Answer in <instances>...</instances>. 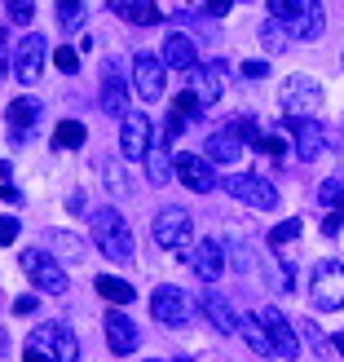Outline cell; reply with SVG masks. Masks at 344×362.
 Masks as SVG:
<instances>
[{
    "label": "cell",
    "instance_id": "74e56055",
    "mask_svg": "<svg viewBox=\"0 0 344 362\" xmlns=\"http://www.w3.org/2000/svg\"><path fill=\"white\" fill-rule=\"evenodd\" d=\"M18 239V216H0V247H9Z\"/></svg>",
    "mask_w": 344,
    "mask_h": 362
},
{
    "label": "cell",
    "instance_id": "60d3db41",
    "mask_svg": "<svg viewBox=\"0 0 344 362\" xmlns=\"http://www.w3.org/2000/svg\"><path fill=\"white\" fill-rule=\"evenodd\" d=\"M102 173H106V177H111V181H106V186H111V190L119 194V190H124V181H119V173H115V164H102Z\"/></svg>",
    "mask_w": 344,
    "mask_h": 362
},
{
    "label": "cell",
    "instance_id": "7bdbcfd3",
    "mask_svg": "<svg viewBox=\"0 0 344 362\" xmlns=\"http://www.w3.org/2000/svg\"><path fill=\"white\" fill-rule=\"evenodd\" d=\"M0 199H5V204H23V194H18L13 186H0Z\"/></svg>",
    "mask_w": 344,
    "mask_h": 362
},
{
    "label": "cell",
    "instance_id": "7402d4cb",
    "mask_svg": "<svg viewBox=\"0 0 344 362\" xmlns=\"http://www.w3.org/2000/svg\"><path fill=\"white\" fill-rule=\"evenodd\" d=\"M35 119H40V102H35V98H18V102H9V111H5V124H9V133H13V141H23V137H31V129H35Z\"/></svg>",
    "mask_w": 344,
    "mask_h": 362
},
{
    "label": "cell",
    "instance_id": "4316f807",
    "mask_svg": "<svg viewBox=\"0 0 344 362\" xmlns=\"http://www.w3.org/2000/svg\"><path fill=\"white\" fill-rule=\"evenodd\" d=\"M239 332L247 336L251 354H261V358H274V354H278V349H274V340H269V332H265V322H261V314L243 318V327H239Z\"/></svg>",
    "mask_w": 344,
    "mask_h": 362
},
{
    "label": "cell",
    "instance_id": "4dcf8cb0",
    "mask_svg": "<svg viewBox=\"0 0 344 362\" xmlns=\"http://www.w3.org/2000/svg\"><path fill=\"white\" fill-rule=\"evenodd\" d=\"M300 336H304V340H309V345H314V354H318V358H327V354L336 349V345H327V336H322V332L314 327L309 318H300Z\"/></svg>",
    "mask_w": 344,
    "mask_h": 362
},
{
    "label": "cell",
    "instance_id": "ffe728a7",
    "mask_svg": "<svg viewBox=\"0 0 344 362\" xmlns=\"http://www.w3.org/2000/svg\"><path fill=\"white\" fill-rule=\"evenodd\" d=\"M111 5L115 18H124V23H133V27H155L159 18H164V9L155 5V0H106Z\"/></svg>",
    "mask_w": 344,
    "mask_h": 362
},
{
    "label": "cell",
    "instance_id": "ee69618b",
    "mask_svg": "<svg viewBox=\"0 0 344 362\" xmlns=\"http://www.w3.org/2000/svg\"><path fill=\"white\" fill-rule=\"evenodd\" d=\"M336 354H340V358H344V332H340V336H336Z\"/></svg>",
    "mask_w": 344,
    "mask_h": 362
},
{
    "label": "cell",
    "instance_id": "8fae6325",
    "mask_svg": "<svg viewBox=\"0 0 344 362\" xmlns=\"http://www.w3.org/2000/svg\"><path fill=\"white\" fill-rule=\"evenodd\" d=\"M283 129L292 133V146L300 155V164H314V159L322 155V146H327V133L318 129V119H304V115H287Z\"/></svg>",
    "mask_w": 344,
    "mask_h": 362
},
{
    "label": "cell",
    "instance_id": "836d02e7",
    "mask_svg": "<svg viewBox=\"0 0 344 362\" xmlns=\"http://www.w3.org/2000/svg\"><path fill=\"white\" fill-rule=\"evenodd\" d=\"M84 18V0H58V23L62 27H80Z\"/></svg>",
    "mask_w": 344,
    "mask_h": 362
},
{
    "label": "cell",
    "instance_id": "30bf717a",
    "mask_svg": "<svg viewBox=\"0 0 344 362\" xmlns=\"http://www.w3.org/2000/svg\"><path fill=\"white\" fill-rule=\"evenodd\" d=\"M45 58H49V45H45V35H23V40H18V49H13V76L23 80V84H35L45 76Z\"/></svg>",
    "mask_w": 344,
    "mask_h": 362
},
{
    "label": "cell",
    "instance_id": "603a6c76",
    "mask_svg": "<svg viewBox=\"0 0 344 362\" xmlns=\"http://www.w3.org/2000/svg\"><path fill=\"white\" fill-rule=\"evenodd\" d=\"M208 159H212V164H225V168H234V164L243 159V137L234 133V129L212 133V137H208Z\"/></svg>",
    "mask_w": 344,
    "mask_h": 362
},
{
    "label": "cell",
    "instance_id": "3957f363",
    "mask_svg": "<svg viewBox=\"0 0 344 362\" xmlns=\"http://www.w3.org/2000/svg\"><path fill=\"white\" fill-rule=\"evenodd\" d=\"M278 102L287 115H304V119H318L322 111V84L314 76H304V71H296V76H287L283 88H278Z\"/></svg>",
    "mask_w": 344,
    "mask_h": 362
},
{
    "label": "cell",
    "instance_id": "ac0fdd59",
    "mask_svg": "<svg viewBox=\"0 0 344 362\" xmlns=\"http://www.w3.org/2000/svg\"><path fill=\"white\" fill-rule=\"evenodd\" d=\"M102 111L111 119L129 115V93H124V76H119V62H106L102 66Z\"/></svg>",
    "mask_w": 344,
    "mask_h": 362
},
{
    "label": "cell",
    "instance_id": "2e32d148",
    "mask_svg": "<svg viewBox=\"0 0 344 362\" xmlns=\"http://www.w3.org/2000/svg\"><path fill=\"white\" fill-rule=\"evenodd\" d=\"M221 84H225V62L190 66V93L198 98V106H216V102H221Z\"/></svg>",
    "mask_w": 344,
    "mask_h": 362
},
{
    "label": "cell",
    "instance_id": "52a82bcc",
    "mask_svg": "<svg viewBox=\"0 0 344 362\" xmlns=\"http://www.w3.org/2000/svg\"><path fill=\"white\" fill-rule=\"evenodd\" d=\"M155 146V124L146 111H129L119 119V155L124 159H146V151Z\"/></svg>",
    "mask_w": 344,
    "mask_h": 362
},
{
    "label": "cell",
    "instance_id": "b9f144b4",
    "mask_svg": "<svg viewBox=\"0 0 344 362\" xmlns=\"http://www.w3.org/2000/svg\"><path fill=\"white\" fill-rule=\"evenodd\" d=\"M35 310V296H18L13 300V314H31Z\"/></svg>",
    "mask_w": 344,
    "mask_h": 362
},
{
    "label": "cell",
    "instance_id": "9c48e42d",
    "mask_svg": "<svg viewBox=\"0 0 344 362\" xmlns=\"http://www.w3.org/2000/svg\"><path fill=\"white\" fill-rule=\"evenodd\" d=\"M309 300L318 305V310H340V305H344V265L340 261H322L314 269Z\"/></svg>",
    "mask_w": 344,
    "mask_h": 362
},
{
    "label": "cell",
    "instance_id": "8d00e7d4",
    "mask_svg": "<svg viewBox=\"0 0 344 362\" xmlns=\"http://www.w3.org/2000/svg\"><path fill=\"white\" fill-rule=\"evenodd\" d=\"M177 111H181V115H186V119H198V115H203V106H198V98H194V93H190V88H186V93H181V98H177Z\"/></svg>",
    "mask_w": 344,
    "mask_h": 362
},
{
    "label": "cell",
    "instance_id": "d6a6232c",
    "mask_svg": "<svg viewBox=\"0 0 344 362\" xmlns=\"http://www.w3.org/2000/svg\"><path fill=\"white\" fill-rule=\"evenodd\" d=\"M300 234V216H292V221H283V226H274L269 230V247H283V243H292Z\"/></svg>",
    "mask_w": 344,
    "mask_h": 362
},
{
    "label": "cell",
    "instance_id": "8992f818",
    "mask_svg": "<svg viewBox=\"0 0 344 362\" xmlns=\"http://www.w3.org/2000/svg\"><path fill=\"white\" fill-rule=\"evenodd\" d=\"M221 186H225V194L243 199V204L261 208V212H274V208H278V190L269 186L265 177H256V173H230Z\"/></svg>",
    "mask_w": 344,
    "mask_h": 362
},
{
    "label": "cell",
    "instance_id": "5b68a950",
    "mask_svg": "<svg viewBox=\"0 0 344 362\" xmlns=\"http://www.w3.org/2000/svg\"><path fill=\"white\" fill-rule=\"evenodd\" d=\"M150 314H155V322H164V327L181 332V327H190V318H194V300L186 296V287L159 283L155 296H150Z\"/></svg>",
    "mask_w": 344,
    "mask_h": 362
},
{
    "label": "cell",
    "instance_id": "e0dca14e",
    "mask_svg": "<svg viewBox=\"0 0 344 362\" xmlns=\"http://www.w3.org/2000/svg\"><path fill=\"white\" fill-rule=\"evenodd\" d=\"M287 35H296V40H318L322 35V5L318 0H296L292 5V18H287Z\"/></svg>",
    "mask_w": 344,
    "mask_h": 362
},
{
    "label": "cell",
    "instance_id": "f1b7e54d",
    "mask_svg": "<svg viewBox=\"0 0 344 362\" xmlns=\"http://www.w3.org/2000/svg\"><path fill=\"white\" fill-rule=\"evenodd\" d=\"M93 287H97V292L111 300V305H133V296H137V292H133V283H124V279H115V274H102Z\"/></svg>",
    "mask_w": 344,
    "mask_h": 362
},
{
    "label": "cell",
    "instance_id": "d6986e66",
    "mask_svg": "<svg viewBox=\"0 0 344 362\" xmlns=\"http://www.w3.org/2000/svg\"><path fill=\"white\" fill-rule=\"evenodd\" d=\"M190 265H194V274L203 279V283H216L225 274V247L216 243V239H198L194 252H190Z\"/></svg>",
    "mask_w": 344,
    "mask_h": 362
},
{
    "label": "cell",
    "instance_id": "277c9868",
    "mask_svg": "<svg viewBox=\"0 0 344 362\" xmlns=\"http://www.w3.org/2000/svg\"><path fill=\"white\" fill-rule=\"evenodd\" d=\"M23 269H27V279H31V287H40L45 296H62L66 292V269L58 265V257H53L49 247H27L23 252Z\"/></svg>",
    "mask_w": 344,
    "mask_h": 362
},
{
    "label": "cell",
    "instance_id": "6da1fadb",
    "mask_svg": "<svg viewBox=\"0 0 344 362\" xmlns=\"http://www.w3.org/2000/svg\"><path fill=\"white\" fill-rule=\"evenodd\" d=\"M80 358V340L66 322H40L23 345V362H76Z\"/></svg>",
    "mask_w": 344,
    "mask_h": 362
},
{
    "label": "cell",
    "instance_id": "ba28073f",
    "mask_svg": "<svg viewBox=\"0 0 344 362\" xmlns=\"http://www.w3.org/2000/svg\"><path fill=\"white\" fill-rule=\"evenodd\" d=\"M155 243L159 247H168V252H181V247H190L194 239V226H190V212L186 208H164V212H155Z\"/></svg>",
    "mask_w": 344,
    "mask_h": 362
},
{
    "label": "cell",
    "instance_id": "d4e9b609",
    "mask_svg": "<svg viewBox=\"0 0 344 362\" xmlns=\"http://www.w3.org/2000/svg\"><path fill=\"white\" fill-rule=\"evenodd\" d=\"M40 247H53V257H58V261H84L88 257V243L76 239V234H66V230H45Z\"/></svg>",
    "mask_w": 344,
    "mask_h": 362
},
{
    "label": "cell",
    "instance_id": "d590c367",
    "mask_svg": "<svg viewBox=\"0 0 344 362\" xmlns=\"http://www.w3.org/2000/svg\"><path fill=\"white\" fill-rule=\"evenodd\" d=\"M251 146H256L261 155H283V151H287V146H283V137H278V133H261L256 141H251Z\"/></svg>",
    "mask_w": 344,
    "mask_h": 362
},
{
    "label": "cell",
    "instance_id": "f35d334b",
    "mask_svg": "<svg viewBox=\"0 0 344 362\" xmlns=\"http://www.w3.org/2000/svg\"><path fill=\"white\" fill-rule=\"evenodd\" d=\"M194 9H203V13H212V18H221V13H230V0H190Z\"/></svg>",
    "mask_w": 344,
    "mask_h": 362
},
{
    "label": "cell",
    "instance_id": "ab89813d",
    "mask_svg": "<svg viewBox=\"0 0 344 362\" xmlns=\"http://www.w3.org/2000/svg\"><path fill=\"white\" fill-rule=\"evenodd\" d=\"M243 76H247V80H265V76H269V62H256V58L243 62Z\"/></svg>",
    "mask_w": 344,
    "mask_h": 362
},
{
    "label": "cell",
    "instance_id": "cb8c5ba5",
    "mask_svg": "<svg viewBox=\"0 0 344 362\" xmlns=\"http://www.w3.org/2000/svg\"><path fill=\"white\" fill-rule=\"evenodd\" d=\"M146 177L155 181V186H168V181L177 177V159L168 151V137H159L155 146L146 151Z\"/></svg>",
    "mask_w": 344,
    "mask_h": 362
},
{
    "label": "cell",
    "instance_id": "9a60e30c",
    "mask_svg": "<svg viewBox=\"0 0 344 362\" xmlns=\"http://www.w3.org/2000/svg\"><path fill=\"white\" fill-rule=\"evenodd\" d=\"M256 314H261V322H265L269 340H274L278 358H300V332H296L292 322L283 318V310H274V305H265V310H256Z\"/></svg>",
    "mask_w": 344,
    "mask_h": 362
},
{
    "label": "cell",
    "instance_id": "484cf974",
    "mask_svg": "<svg viewBox=\"0 0 344 362\" xmlns=\"http://www.w3.org/2000/svg\"><path fill=\"white\" fill-rule=\"evenodd\" d=\"M164 62L172 71H190L194 66V40H190V35H181V31L168 35V40H164Z\"/></svg>",
    "mask_w": 344,
    "mask_h": 362
},
{
    "label": "cell",
    "instance_id": "44dd1931",
    "mask_svg": "<svg viewBox=\"0 0 344 362\" xmlns=\"http://www.w3.org/2000/svg\"><path fill=\"white\" fill-rule=\"evenodd\" d=\"M198 310H203V318L212 322L216 332H239L243 322H239V314H234V305L221 296V292H203V300H198Z\"/></svg>",
    "mask_w": 344,
    "mask_h": 362
},
{
    "label": "cell",
    "instance_id": "1f68e13d",
    "mask_svg": "<svg viewBox=\"0 0 344 362\" xmlns=\"http://www.w3.org/2000/svg\"><path fill=\"white\" fill-rule=\"evenodd\" d=\"M53 66L66 71V76H76V71H80V53L71 45H58V49H53Z\"/></svg>",
    "mask_w": 344,
    "mask_h": 362
},
{
    "label": "cell",
    "instance_id": "f546056e",
    "mask_svg": "<svg viewBox=\"0 0 344 362\" xmlns=\"http://www.w3.org/2000/svg\"><path fill=\"white\" fill-rule=\"evenodd\" d=\"M261 45H265V53H274V58H278V53L287 49V27L283 23H265L261 27Z\"/></svg>",
    "mask_w": 344,
    "mask_h": 362
},
{
    "label": "cell",
    "instance_id": "bcb514c9",
    "mask_svg": "<svg viewBox=\"0 0 344 362\" xmlns=\"http://www.w3.org/2000/svg\"><path fill=\"white\" fill-rule=\"evenodd\" d=\"M177 362H194V358H177Z\"/></svg>",
    "mask_w": 344,
    "mask_h": 362
},
{
    "label": "cell",
    "instance_id": "f6af8a7d",
    "mask_svg": "<svg viewBox=\"0 0 344 362\" xmlns=\"http://www.w3.org/2000/svg\"><path fill=\"white\" fill-rule=\"evenodd\" d=\"M5 349H9V345H5V332H0V354H5Z\"/></svg>",
    "mask_w": 344,
    "mask_h": 362
},
{
    "label": "cell",
    "instance_id": "7a4b0ae2",
    "mask_svg": "<svg viewBox=\"0 0 344 362\" xmlns=\"http://www.w3.org/2000/svg\"><path fill=\"white\" fill-rule=\"evenodd\" d=\"M88 234H93V243L106 261H129L133 257V230L115 208H97L88 216Z\"/></svg>",
    "mask_w": 344,
    "mask_h": 362
},
{
    "label": "cell",
    "instance_id": "5bb4252c",
    "mask_svg": "<svg viewBox=\"0 0 344 362\" xmlns=\"http://www.w3.org/2000/svg\"><path fill=\"white\" fill-rule=\"evenodd\" d=\"M102 327H106V345H111L115 358H129L137 345H141V332H137V322L124 314V310H111L102 318Z\"/></svg>",
    "mask_w": 344,
    "mask_h": 362
},
{
    "label": "cell",
    "instance_id": "83f0119b",
    "mask_svg": "<svg viewBox=\"0 0 344 362\" xmlns=\"http://www.w3.org/2000/svg\"><path fill=\"white\" fill-rule=\"evenodd\" d=\"M84 141H88V129L80 119H62L58 129H53V146L58 151H76V146H84Z\"/></svg>",
    "mask_w": 344,
    "mask_h": 362
},
{
    "label": "cell",
    "instance_id": "e575fe53",
    "mask_svg": "<svg viewBox=\"0 0 344 362\" xmlns=\"http://www.w3.org/2000/svg\"><path fill=\"white\" fill-rule=\"evenodd\" d=\"M5 9H9V18H13V23H31V18H35V5H31V0H5Z\"/></svg>",
    "mask_w": 344,
    "mask_h": 362
},
{
    "label": "cell",
    "instance_id": "7dc6e473",
    "mask_svg": "<svg viewBox=\"0 0 344 362\" xmlns=\"http://www.w3.org/2000/svg\"><path fill=\"white\" fill-rule=\"evenodd\" d=\"M146 362H159V358H146Z\"/></svg>",
    "mask_w": 344,
    "mask_h": 362
},
{
    "label": "cell",
    "instance_id": "4fadbf2b",
    "mask_svg": "<svg viewBox=\"0 0 344 362\" xmlns=\"http://www.w3.org/2000/svg\"><path fill=\"white\" fill-rule=\"evenodd\" d=\"M177 181L186 190H194V194H208V190L221 186L216 173H212V159L208 155H177Z\"/></svg>",
    "mask_w": 344,
    "mask_h": 362
},
{
    "label": "cell",
    "instance_id": "7c38bea8",
    "mask_svg": "<svg viewBox=\"0 0 344 362\" xmlns=\"http://www.w3.org/2000/svg\"><path fill=\"white\" fill-rule=\"evenodd\" d=\"M168 62H159L155 53H137L133 58V84H137V93L146 98V102H159L164 98V88H168Z\"/></svg>",
    "mask_w": 344,
    "mask_h": 362
}]
</instances>
